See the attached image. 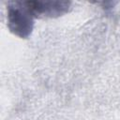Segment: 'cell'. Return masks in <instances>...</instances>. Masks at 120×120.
<instances>
[{"label":"cell","mask_w":120,"mask_h":120,"mask_svg":"<svg viewBox=\"0 0 120 120\" xmlns=\"http://www.w3.org/2000/svg\"><path fill=\"white\" fill-rule=\"evenodd\" d=\"M34 15L25 1H15L8 4L7 22L9 31L20 38H28L34 29Z\"/></svg>","instance_id":"6da1fadb"},{"label":"cell","mask_w":120,"mask_h":120,"mask_svg":"<svg viewBox=\"0 0 120 120\" xmlns=\"http://www.w3.org/2000/svg\"><path fill=\"white\" fill-rule=\"evenodd\" d=\"M35 18H58L71 8L68 1H25Z\"/></svg>","instance_id":"7a4b0ae2"}]
</instances>
